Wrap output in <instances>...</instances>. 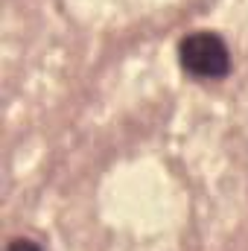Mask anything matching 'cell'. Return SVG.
<instances>
[{"instance_id":"7a4b0ae2","label":"cell","mask_w":248,"mask_h":251,"mask_svg":"<svg viewBox=\"0 0 248 251\" xmlns=\"http://www.w3.org/2000/svg\"><path fill=\"white\" fill-rule=\"evenodd\" d=\"M3 251H44V249H41L35 240H29V237H15V240L6 243Z\"/></svg>"},{"instance_id":"6da1fadb","label":"cell","mask_w":248,"mask_h":251,"mask_svg":"<svg viewBox=\"0 0 248 251\" xmlns=\"http://www.w3.org/2000/svg\"><path fill=\"white\" fill-rule=\"evenodd\" d=\"M178 62L193 79L216 82L231 70V50L216 32L196 29L178 41Z\"/></svg>"}]
</instances>
